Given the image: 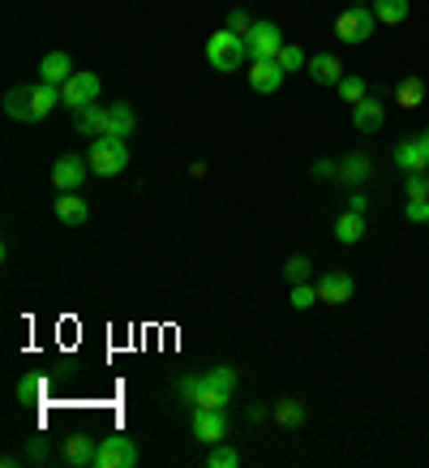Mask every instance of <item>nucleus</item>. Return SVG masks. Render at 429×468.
Instances as JSON below:
<instances>
[{
    "mask_svg": "<svg viewBox=\"0 0 429 468\" xmlns=\"http://www.w3.org/2000/svg\"><path fill=\"white\" fill-rule=\"evenodd\" d=\"M408 0H374V13H378V22L382 26H400L408 18Z\"/></svg>",
    "mask_w": 429,
    "mask_h": 468,
    "instance_id": "nucleus-26",
    "label": "nucleus"
},
{
    "mask_svg": "<svg viewBox=\"0 0 429 468\" xmlns=\"http://www.w3.org/2000/svg\"><path fill=\"white\" fill-rule=\"evenodd\" d=\"M56 103H61V86H52V82H35V86H30V108H35V121H44Z\"/></svg>",
    "mask_w": 429,
    "mask_h": 468,
    "instance_id": "nucleus-23",
    "label": "nucleus"
},
{
    "mask_svg": "<svg viewBox=\"0 0 429 468\" xmlns=\"http://www.w3.org/2000/svg\"><path fill=\"white\" fill-rule=\"evenodd\" d=\"M335 91H339V99H344V103H360V99L369 95L365 77H352V74H344V77H339V86H335Z\"/></svg>",
    "mask_w": 429,
    "mask_h": 468,
    "instance_id": "nucleus-27",
    "label": "nucleus"
},
{
    "mask_svg": "<svg viewBox=\"0 0 429 468\" xmlns=\"http://www.w3.org/2000/svg\"><path fill=\"white\" fill-rule=\"evenodd\" d=\"M310 77L318 86H339V77H344V65L335 61L331 52H322V56H310Z\"/></svg>",
    "mask_w": 429,
    "mask_h": 468,
    "instance_id": "nucleus-21",
    "label": "nucleus"
},
{
    "mask_svg": "<svg viewBox=\"0 0 429 468\" xmlns=\"http://www.w3.org/2000/svg\"><path fill=\"white\" fill-rule=\"evenodd\" d=\"M395 168L400 173H429V155H425V147L417 142V138H408V142H400L395 147Z\"/></svg>",
    "mask_w": 429,
    "mask_h": 468,
    "instance_id": "nucleus-18",
    "label": "nucleus"
},
{
    "mask_svg": "<svg viewBox=\"0 0 429 468\" xmlns=\"http://www.w3.org/2000/svg\"><path fill=\"white\" fill-rule=\"evenodd\" d=\"M287 301H292V310H310V305H318V284H310V279L292 284V293H287Z\"/></svg>",
    "mask_w": 429,
    "mask_h": 468,
    "instance_id": "nucleus-28",
    "label": "nucleus"
},
{
    "mask_svg": "<svg viewBox=\"0 0 429 468\" xmlns=\"http://www.w3.org/2000/svg\"><path fill=\"white\" fill-rule=\"evenodd\" d=\"M404 220L408 223H429V198H408Z\"/></svg>",
    "mask_w": 429,
    "mask_h": 468,
    "instance_id": "nucleus-32",
    "label": "nucleus"
},
{
    "mask_svg": "<svg viewBox=\"0 0 429 468\" xmlns=\"http://www.w3.org/2000/svg\"><path fill=\"white\" fill-rule=\"evenodd\" d=\"M77 74L69 61V52H48L44 61H39V82H52V86H65L69 77Z\"/></svg>",
    "mask_w": 429,
    "mask_h": 468,
    "instance_id": "nucleus-14",
    "label": "nucleus"
},
{
    "mask_svg": "<svg viewBox=\"0 0 429 468\" xmlns=\"http://www.w3.org/2000/svg\"><path fill=\"white\" fill-rule=\"evenodd\" d=\"M228 30H232V35H249V30H254V18H249L245 9H232V13H228Z\"/></svg>",
    "mask_w": 429,
    "mask_h": 468,
    "instance_id": "nucleus-34",
    "label": "nucleus"
},
{
    "mask_svg": "<svg viewBox=\"0 0 429 468\" xmlns=\"http://www.w3.org/2000/svg\"><path fill=\"white\" fill-rule=\"evenodd\" d=\"M240 464V451L237 447H214L206 456V468H237Z\"/></svg>",
    "mask_w": 429,
    "mask_h": 468,
    "instance_id": "nucleus-31",
    "label": "nucleus"
},
{
    "mask_svg": "<svg viewBox=\"0 0 429 468\" xmlns=\"http://www.w3.org/2000/svg\"><path fill=\"white\" fill-rule=\"evenodd\" d=\"M284 279L287 284H301V279H310V258L305 254H292L284 262Z\"/></svg>",
    "mask_w": 429,
    "mask_h": 468,
    "instance_id": "nucleus-30",
    "label": "nucleus"
},
{
    "mask_svg": "<svg viewBox=\"0 0 429 468\" xmlns=\"http://www.w3.org/2000/svg\"><path fill=\"white\" fill-rule=\"evenodd\" d=\"M365 215H357V211H344V215H335V241H344V246H357V241H365Z\"/></svg>",
    "mask_w": 429,
    "mask_h": 468,
    "instance_id": "nucleus-20",
    "label": "nucleus"
},
{
    "mask_svg": "<svg viewBox=\"0 0 429 468\" xmlns=\"http://www.w3.org/2000/svg\"><path fill=\"white\" fill-rule=\"evenodd\" d=\"M61 456H65V464H73V468H91L99 456V439L95 434H69V439L61 443Z\"/></svg>",
    "mask_w": 429,
    "mask_h": 468,
    "instance_id": "nucleus-12",
    "label": "nucleus"
},
{
    "mask_svg": "<svg viewBox=\"0 0 429 468\" xmlns=\"http://www.w3.org/2000/svg\"><path fill=\"white\" fill-rule=\"evenodd\" d=\"M237 391V370L232 366H214L202 374H185L176 383V399L190 404V408H228Z\"/></svg>",
    "mask_w": 429,
    "mask_h": 468,
    "instance_id": "nucleus-1",
    "label": "nucleus"
},
{
    "mask_svg": "<svg viewBox=\"0 0 429 468\" xmlns=\"http://www.w3.org/2000/svg\"><path fill=\"white\" fill-rule=\"evenodd\" d=\"M348 211H357V215H365V211H369V202H365V194H352V198H348Z\"/></svg>",
    "mask_w": 429,
    "mask_h": 468,
    "instance_id": "nucleus-37",
    "label": "nucleus"
},
{
    "mask_svg": "<svg viewBox=\"0 0 429 468\" xmlns=\"http://www.w3.org/2000/svg\"><path fill=\"white\" fill-rule=\"evenodd\" d=\"M374 176V159L369 155H344L339 159V173H335V185H348V190H360L365 181Z\"/></svg>",
    "mask_w": 429,
    "mask_h": 468,
    "instance_id": "nucleus-11",
    "label": "nucleus"
},
{
    "mask_svg": "<svg viewBox=\"0 0 429 468\" xmlns=\"http://www.w3.org/2000/svg\"><path fill=\"white\" fill-rule=\"evenodd\" d=\"M86 176H91V159H82V155H61V159L52 164V185H56V194L77 190Z\"/></svg>",
    "mask_w": 429,
    "mask_h": 468,
    "instance_id": "nucleus-8",
    "label": "nucleus"
},
{
    "mask_svg": "<svg viewBox=\"0 0 429 468\" xmlns=\"http://www.w3.org/2000/svg\"><path fill=\"white\" fill-rule=\"evenodd\" d=\"M18 399H22V404H35V399H39V378H35V374H22V383H18Z\"/></svg>",
    "mask_w": 429,
    "mask_h": 468,
    "instance_id": "nucleus-35",
    "label": "nucleus"
},
{
    "mask_svg": "<svg viewBox=\"0 0 429 468\" xmlns=\"http://www.w3.org/2000/svg\"><path fill=\"white\" fill-rule=\"evenodd\" d=\"M99 91H103V82H99V74H73L65 86H61V103L69 108V112H82V108H91V103H99Z\"/></svg>",
    "mask_w": 429,
    "mask_h": 468,
    "instance_id": "nucleus-6",
    "label": "nucleus"
},
{
    "mask_svg": "<svg viewBox=\"0 0 429 468\" xmlns=\"http://www.w3.org/2000/svg\"><path fill=\"white\" fill-rule=\"evenodd\" d=\"M245 48H249V61H279L284 30L275 22H254V30L245 35Z\"/></svg>",
    "mask_w": 429,
    "mask_h": 468,
    "instance_id": "nucleus-5",
    "label": "nucleus"
},
{
    "mask_svg": "<svg viewBox=\"0 0 429 468\" xmlns=\"http://www.w3.org/2000/svg\"><path fill=\"white\" fill-rule=\"evenodd\" d=\"M245 417H249V421H263V417H271V413H266V404H249V413H245Z\"/></svg>",
    "mask_w": 429,
    "mask_h": 468,
    "instance_id": "nucleus-38",
    "label": "nucleus"
},
{
    "mask_svg": "<svg viewBox=\"0 0 429 468\" xmlns=\"http://www.w3.org/2000/svg\"><path fill=\"white\" fill-rule=\"evenodd\" d=\"M382 121H386V108H382L374 95H365L360 103H352V125H357L360 133H378Z\"/></svg>",
    "mask_w": 429,
    "mask_h": 468,
    "instance_id": "nucleus-16",
    "label": "nucleus"
},
{
    "mask_svg": "<svg viewBox=\"0 0 429 468\" xmlns=\"http://www.w3.org/2000/svg\"><path fill=\"white\" fill-rule=\"evenodd\" d=\"M279 65H284V74H301V69H310V56L296 48V44H284V52H279Z\"/></svg>",
    "mask_w": 429,
    "mask_h": 468,
    "instance_id": "nucleus-29",
    "label": "nucleus"
},
{
    "mask_svg": "<svg viewBox=\"0 0 429 468\" xmlns=\"http://www.w3.org/2000/svg\"><path fill=\"white\" fill-rule=\"evenodd\" d=\"M378 26L382 22H378V13H374V4H352V9H344L335 18V35H339V44H365Z\"/></svg>",
    "mask_w": 429,
    "mask_h": 468,
    "instance_id": "nucleus-4",
    "label": "nucleus"
},
{
    "mask_svg": "<svg viewBox=\"0 0 429 468\" xmlns=\"http://www.w3.org/2000/svg\"><path fill=\"white\" fill-rule=\"evenodd\" d=\"M206 61H211L214 74H232V69H240V65L249 61L245 35H232L228 26H223V30H214L211 39H206Z\"/></svg>",
    "mask_w": 429,
    "mask_h": 468,
    "instance_id": "nucleus-2",
    "label": "nucleus"
},
{
    "mask_svg": "<svg viewBox=\"0 0 429 468\" xmlns=\"http://www.w3.org/2000/svg\"><path fill=\"white\" fill-rule=\"evenodd\" d=\"M357 4H374V0H357Z\"/></svg>",
    "mask_w": 429,
    "mask_h": 468,
    "instance_id": "nucleus-40",
    "label": "nucleus"
},
{
    "mask_svg": "<svg viewBox=\"0 0 429 468\" xmlns=\"http://www.w3.org/2000/svg\"><path fill=\"white\" fill-rule=\"evenodd\" d=\"M404 190H408V198H429V173H408Z\"/></svg>",
    "mask_w": 429,
    "mask_h": 468,
    "instance_id": "nucleus-33",
    "label": "nucleus"
},
{
    "mask_svg": "<svg viewBox=\"0 0 429 468\" xmlns=\"http://www.w3.org/2000/svg\"><path fill=\"white\" fill-rule=\"evenodd\" d=\"M352 296H357V279L348 271H331L318 279V301L322 305H348Z\"/></svg>",
    "mask_w": 429,
    "mask_h": 468,
    "instance_id": "nucleus-10",
    "label": "nucleus"
},
{
    "mask_svg": "<svg viewBox=\"0 0 429 468\" xmlns=\"http://www.w3.org/2000/svg\"><path fill=\"white\" fill-rule=\"evenodd\" d=\"M335 173H339V164H331V159H318V164H313V176H318V181H335Z\"/></svg>",
    "mask_w": 429,
    "mask_h": 468,
    "instance_id": "nucleus-36",
    "label": "nucleus"
},
{
    "mask_svg": "<svg viewBox=\"0 0 429 468\" xmlns=\"http://www.w3.org/2000/svg\"><path fill=\"white\" fill-rule=\"evenodd\" d=\"M417 142H421V147H425V155H429V129L421 133V138H417Z\"/></svg>",
    "mask_w": 429,
    "mask_h": 468,
    "instance_id": "nucleus-39",
    "label": "nucleus"
},
{
    "mask_svg": "<svg viewBox=\"0 0 429 468\" xmlns=\"http://www.w3.org/2000/svg\"><path fill=\"white\" fill-rule=\"evenodd\" d=\"M91 173L95 176H120L129 168V142L125 138H112V133H103V138H91Z\"/></svg>",
    "mask_w": 429,
    "mask_h": 468,
    "instance_id": "nucleus-3",
    "label": "nucleus"
},
{
    "mask_svg": "<svg viewBox=\"0 0 429 468\" xmlns=\"http://www.w3.org/2000/svg\"><path fill=\"white\" fill-rule=\"evenodd\" d=\"M190 434L198 443H223V434H228V413H223V408H193Z\"/></svg>",
    "mask_w": 429,
    "mask_h": 468,
    "instance_id": "nucleus-7",
    "label": "nucleus"
},
{
    "mask_svg": "<svg viewBox=\"0 0 429 468\" xmlns=\"http://www.w3.org/2000/svg\"><path fill=\"white\" fill-rule=\"evenodd\" d=\"M138 129V112L129 103H108V133L112 138H129Z\"/></svg>",
    "mask_w": 429,
    "mask_h": 468,
    "instance_id": "nucleus-22",
    "label": "nucleus"
},
{
    "mask_svg": "<svg viewBox=\"0 0 429 468\" xmlns=\"http://www.w3.org/2000/svg\"><path fill=\"white\" fill-rule=\"evenodd\" d=\"M73 125H77L82 138H103V133H108V108H103V103H91V108L73 112Z\"/></svg>",
    "mask_w": 429,
    "mask_h": 468,
    "instance_id": "nucleus-19",
    "label": "nucleus"
},
{
    "mask_svg": "<svg viewBox=\"0 0 429 468\" xmlns=\"http://www.w3.org/2000/svg\"><path fill=\"white\" fill-rule=\"evenodd\" d=\"M271 417L279 421V425H287V430H296V425H305V404L287 395V399H279V404L271 408Z\"/></svg>",
    "mask_w": 429,
    "mask_h": 468,
    "instance_id": "nucleus-25",
    "label": "nucleus"
},
{
    "mask_svg": "<svg viewBox=\"0 0 429 468\" xmlns=\"http://www.w3.org/2000/svg\"><path fill=\"white\" fill-rule=\"evenodd\" d=\"M425 99H429L425 77H400V82H395V103H400L404 112H417V108H425Z\"/></svg>",
    "mask_w": 429,
    "mask_h": 468,
    "instance_id": "nucleus-17",
    "label": "nucleus"
},
{
    "mask_svg": "<svg viewBox=\"0 0 429 468\" xmlns=\"http://www.w3.org/2000/svg\"><path fill=\"white\" fill-rule=\"evenodd\" d=\"M134 464H138V447H134V439L117 434V439H103V443H99L95 468H134Z\"/></svg>",
    "mask_w": 429,
    "mask_h": 468,
    "instance_id": "nucleus-9",
    "label": "nucleus"
},
{
    "mask_svg": "<svg viewBox=\"0 0 429 468\" xmlns=\"http://www.w3.org/2000/svg\"><path fill=\"white\" fill-rule=\"evenodd\" d=\"M284 65L279 61H254L249 65V86L258 91V95H275L279 86H284Z\"/></svg>",
    "mask_w": 429,
    "mask_h": 468,
    "instance_id": "nucleus-13",
    "label": "nucleus"
},
{
    "mask_svg": "<svg viewBox=\"0 0 429 468\" xmlns=\"http://www.w3.org/2000/svg\"><path fill=\"white\" fill-rule=\"evenodd\" d=\"M91 215V206L77 198V190H65V194H56V220L65 223V228H82Z\"/></svg>",
    "mask_w": 429,
    "mask_h": 468,
    "instance_id": "nucleus-15",
    "label": "nucleus"
},
{
    "mask_svg": "<svg viewBox=\"0 0 429 468\" xmlns=\"http://www.w3.org/2000/svg\"><path fill=\"white\" fill-rule=\"evenodd\" d=\"M4 112H9L13 121H35V108H30V86H13V91L4 95Z\"/></svg>",
    "mask_w": 429,
    "mask_h": 468,
    "instance_id": "nucleus-24",
    "label": "nucleus"
}]
</instances>
